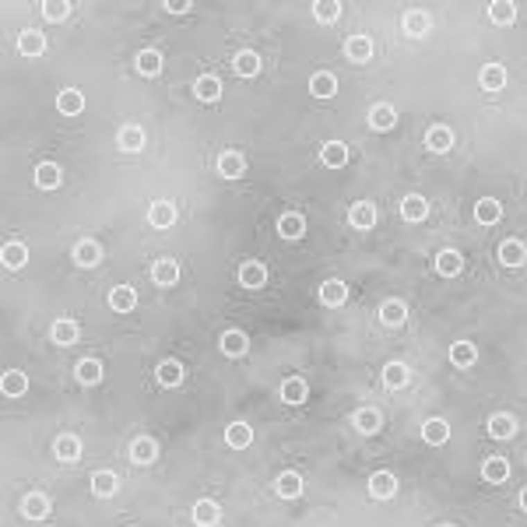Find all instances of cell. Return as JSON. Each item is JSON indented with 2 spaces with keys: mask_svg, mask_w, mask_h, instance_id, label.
Segmentation results:
<instances>
[{
  "mask_svg": "<svg viewBox=\"0 0 527 527\" xmlns=\"http://www.w3.org/2000/svg\"><path fill=\"white\" fill-rule=\"evenodd\" d=\"M60 180H64V173H60V166H57V162H42V166L35 169V183H39L42 190H57V187H60Z\"/></svg>",
  "mask_w": 527,
  "mask_h": 527,
  "instance_id": "603a6c76",
  "label": "cell"
},
{
  "mask_svg": "<svg viewBox=\"0 0 527 527\" xmlns=\"http://www.w3.org/2000/svg\"><path fill=\"white\" fill-rule=\"evenodd\" d=\"M404 32H408V35H415V39H418V35H426V32H429V15H426V11H418V8H415V11H408V15H404Z\"/></svg>",
  "mask_w": 527,
  "mask_h": 527,
  "instance_id": "74e56055",
  "label": "cell"
},
{
  "mask_svg": "<svg viewBox=\"0 0 527 527\" xmlns=\"http://www.w3.org/2000/svg\"><path fill=\"white\" fill-rule=\"evenodd\" d=\"M183 380V365L176 358H166L162 365H158V383H166V387H176Z\"/></svg>",
  "mask_w": 527,
  "mask_h": 527,
  "instance_id": "ee69618b",
  "label": "cell"
},
{
  "mask_svg": "<svg viewBox=\"0 0 527 527\" xmlns=\"http://www.w3.org/2000/svg\"><path fill=\"white\" fill-rule=\"evenodd\" d=\"M450 144H453V130H450V127H433V130L426 134V148L436 151V155L450 151Z\"/></svg>",
  "mask_w": 527,
  "mask_h": 527,
  "instance_id": "484cf974",
  "label": "cell"
},
{
  "mask_svg": "<svg viewBox=\"0 0 527 527\" xmlns=\"http://www.w3.org/2000/svg\"><path fill=\"white\" fill-rule=\"evenodd\" d=\"M474 218H478L482 225H496V222L503 218V207H499V200H492V197H482L478 204H474Z\"/></svg>",
  "mask_w": 527,
  "mask_h": 527,
  "instance_id": "e0dca14e",
  "label": "cell"
},
{
  "mask_svg": "<svg viewBox=\"0 0 527 527\" xmlns=\"http://www.w3.org/2000/svg\"><path fill=\"white\" fill-rule=\"evenodd\" d=\"M422 440L433 443V447H443V443L450 440V426H447L443 418H429L426 426H422Z\"/></svg>",
  "mask_w": 527,
  "mask_h": 527,
  "instance_id": "7c38bea8",
  "label": "cell"
},
{
  "mask_svg": "<svg viewBox=\"0 0 527 527\" xmlns=\"http://www.w3.org/2000/svg\"><path fill=\"white\" fill-rule=\"evenodd\" d=\"M278 232H282L285 239H299V236L306 232V222H302V215H295V211H288V215H282V218H278Z\"/></svg>",
  "mask_w": 527,
  "mask_h": 527,
  "instance_id": "e575fe53",
  "label": "cell"
},
{
  "mask_svg": "<svg viewBox=\"0 0 527 527\" xmlns=\"http://www.w3.org/2000/svg\"><path fill=\"white\" fill-rule=\"evenodd\" d=\"M309 92H313L316 98H331V95L338 92V81H334V74H327V71L313 74V78H309Z\"/></svg>",
  "mask_w": 527,
  "mask_h": 527,
  "instance_id": "f1b7e54d",
  "label": "cell"
},
{
  "mask_svg": "<svg viewBox=\"0 0 527 527\" xmlns=\"http://www.w3.org/2000/svg\"><path fill=\"white\" fill-rule=\"evenodd\" d=\"M513 433H517V422L510 415H492L489 418V436L492 440H510Z\"/></svg>",
  "mask_w": 527,
  "mask_h": 527,
  "instance_id": "836d02e7",
  "label": "cell"
},
{
  "mask_svg": "<svg viewBox=\"0 0 527 527\" xmlns=\"http://www.w3.org/2000/svg\"><path fill=\"white\" fill-rule=\"evenodd\" d=\"M239 282L246 288H264V285H268V268H264L260 260H246L239 268Z\"/></svg>",
  "mask_w": 527,
  "mask_h": 527,
  "instance_id": "7a4b0ae2",
  "label": "cell"
},
{
  "mask_svg": "<svg viewBox=\"0 0 527 527\" xmlns=\"http://www.w3.org/2000/svg\"><path fill=\"white\" fill-rule=\"evenodd\" d=\"M460 268H464V257H460L457 250H443V253L436 257V271H440L443 278H453Z\"/></svg>",
  "mask_w": 527,
  "mask_h": 527,
  "instance_id": "4316f807",
  "label": "cell"
},
{
  "mask_svg": "<svg viewBox=\"0 0 527 527\" xmlns=\"http://www.w3.org/2000/svg\"><path fill=\"white\" fill-rule=\"evenodd\" d=\"M520 506H524V510H527V489H524V492H520Z\"/></svg>",
  "mask_w": 527,
  "mask_h": 527,
  "instance_id": "11a10c76",
  "label": "cell"
},
{
  "mask_svg": "<svg viewBox=\"0 0 527 527\" xmlns=\"http://www.w3.org/2000/svg\"><path fill=\"white\" fill-rule=\"evenodd\" d=\"M193 95H197L200 102H218V98H222V81H218L215 74H204V78L193 81Z\"/></svg>",
  "mask_w": 527,
  "mask_h": 527,
  "instance_id": "8992f818",
  "label": "cell"
},
{
  "mask_svg": "<svg viewBox=\"0 0 527 527\" xmlns=\"http://www.w3.org/2000/svg\"><path fill=\"white\" fill-rule=\"evenodd\" d=\"M320 158H324V166L341 169V166L348 162V148H345L341 141H327V144H324V151H320Z\"/></svg>",
  "mask_w": 527,
  "mask_h": 527,
  "instance_id": "f546056e",
  "label": "cell"
},
{
  "mask_svg": "<svg viewBox=\"0 0 527 527\" xmlns=\"http://www.w3.org/2000/svg\"><path fill=\"white\" fill-rule=\"evenodd\" d=\"M0 260H4V268L18 271L21 264L28 260V250H25L21 243H4V250H0Z\"/></svg>",
  "mask_w": 527,
  "mask_h": 527,
  "instance_id": "d6a6232c",
  "label": "cell"
},
{
  "mask_svg": "<svg viewBox=\"0 0 527 527\" xmlns=\"http://www.w3.org/2000/svg\"><path fill=\"white\" fill-rule=\"evenodd\" d=\"M130 457H134L137 464H151V460L158 457V447H155V440H148V436L134 440V447H130Z\"/></svg>",
  "mask_w": 527,
  "mask_h": 527,
  "instance_id": "7bdbcfd3",
  "label": "cell"
},
{
  "mask_svg": "<svg viewBox=\"0 0 527 527\" xmlns=\"http://www.w3.org/2000/svg\"><path fill=\"white\" fill-rule=\"evenodd\" d=\"M225 443H229L232 450H246V447L253 443V429L246 426V422H232V426L225 429Z\"/></svg>",
  "mask_w": 527,
  "mask_h": 527,
  "instance_id": "9a60e30c",
  "label": "cell"
},
{
  "mask_svg": "<svg viewBox=\"0 0 527 527\" xmlns=\"http://www.w3.org/2000/svg\"><path fill=\"white\" fill-rule=\"evenodd\" d=\"M53 450H57V457H60V460H67V464H71V460H78V457H81V440H78V436H60L57 443H53Z\"/></svg>",
  "mask_w": 527,
  "mask_h": 527,
  "instance_id": "ab89813d",
  "label": "cell"
},
{
  "mask_svg": "<svg viewBox=\"0 0 527 527\" xmlns=\"http://www.w3.org/2000/svg\"><path fill=\"white\" fill-rule=\"evenodd\" d=\"M345 53H348V60L365 64L369 57H373V39H369V35H352V39L345 42Z\"/></svg>",
  "mask_w": 527,
  "mask_h": 527,
  "instance_id": "ba28073f",
  "label": "cell"
},
{
  "mask_svg": "<svg viewBox=\"0 0 527 527\" xmlns=\"http://www.w3.org/2000/svg\"><path fill=\"white\" fill-rule=\"evenodd\" d=\"M474 358H478V348H474L471 341H453V348H450V362H453L457 369L474 365Z\"/></svg>",
  "mask_w": 527,
  "mask_h": 527,
  "instance_id": "cb8c5ba5",
  "label": "cell"
},
{
  "mask_svg": "<svg viewBox=\"0 0 527 527\" xmlns=\"http://www.w3.org/2000/svg\"><path fill=\"white\" fill-rule=\"evenodd\" d=\"M489 18H492L496 25H510V21L517 18V8L510 4V0H496V4L489 8Z\"/></svg>",
  "mask_w": 527,
  "mask_h": 527,
  "instance_id": "f907efd6",
  "label": "cell"
},
{
  "mask_svg": "<svg viewBox=\"0 0 527 527\" xmlns=\"http://www.w3.org/2000/svg\"><path fill=\"white\" fill-rule=\"evenodd\" d=\"M116 489H120V478H116L113 471H95V474H92V492H95V496L110 499V496H116Z\"/></svg>",
  "mask_w": 527,
  "mask_h": 527,
  "instance_id": "30bf717a",
  "label": "cell"
},
{
  "mask_svg": "<svg viewBox=\"0 0 527 527\" xmlns=\"http://www.w3.org/2000/svg\"><path fill=\"white\" fill-rule=\"evenodd\" d=\"M116 144H120L123 151H141V148H144V130H141V127H134V123H127V127L120 130Z\"/></svg>",
  "mask_w": 527,
  "mask_h": 527,
  "instance_id": "8d00e7d4",
  "label": "cell"
},
{
  "mask_svg": "<svg viewBox=\"0 0 527 527\" xmlns=\"http://www.w3.org/2000/svg\"><path fill=\"white\" fill-rule=\"evenodd\" d=\"M243 169H246V162H243V155H239V151H225V155L218 158V173H222L225 180L243 176Z\"/></svg>",
  "mask_w": 527,
  "mask_h": 527,
  "instance_id": "4dcf8cb0",
  "label": "cell"
},
{
  "mask_svg": "<svg viewBox=\"0 0 527 527\" xmlns=\"http://www.w3.org/2000/svg\"><path fill=\"white\" fill-rule=\"evenodd\" d=\"M313 15H316V21L331 25V21L341 18V4H334V0H320V4H313Z\"/></svg>",
  "mask_w": 527,
  "mask_h": 527,
  "instance_id": "681fc988",
  "label": "cell"
},
{
  "mask_svg": "<svg viewBox=\"0 0 527 527\" xmlns=\"http://www.w3.org/2000/svg\"><path fill=\"white\" fill-rule=\"evenodd\" d=\"M369 123H373L377 130H390V127L397 123V113H394V105H387V102L373 105V110H369Z\"/></svg>",
  "mask_w": 527,
  "mask_h": 527,
  "instance_id": "d4e9b609",
  "label": "cell"
},
{
  "mask_svg": "<svg viewBox=\"0 0 527 527\" xmlns=\"http://www.w3.org/2000/svg\"><path fill=\"white\" fill-rule=\"evenodd\" d=\"M166 11H173V15H183V11H190V0H169V4H166Z\"/></svg>",
  "mask_w": 527,
  "mask_h": 527,
  "instance_id": "db71d44e",
  "label": "cell"
},
{
  "mask_svg": "<svg viewBox=\"0 0 527 527\" xmlns=\"http://www.w3.org/2000/svg\"><path fill=\"white\" fill-rule=\"evenodd\" d=\"M345 299H348V285L341 278H331V282L320 285V302L324 306H341Z\"/></svg>",
  "mask_w": 527,
  "mask_h": 527,
  "instance_id": "4fadbf2b",
  "label": "cell"
},
{
  "mask_svg": "<svg viewBox=\"0 0 527 527\" xmlns=\"http://www.w3.org/2000/svg\"><path fill=\"white\" fill-rule=\"evenodd\" d=\"M478 81H482L485 92H499V88L506 85V67H503V64H485L482 74H478Z\"/></svg>",
  "mask_w": 527,
  "mask_h": 527,
  "instance_id": "d6986e66",
  "label": "cell"
},
{
  "mask_svg": "<svg viewBox=\"0 0 527 527\" xmlns=\"http://www.w3.org/2000/svg\"><path fill=\"white\" fill-rule=\"evenodd\" d=\"M348 222H352V229H373L377 225V207L369 200H355L352 211H348Z\"/></svg>",
  "mask_w": 527,
  "mask_h": 527,
  "instance_id": "6da1fadb",
  "label": "cell"
},
{
  "mask_svg": "<svg viewBox=\"0 0 527 527\" xmlns=\"http://www.w3.org/2000/svg\"><path fill=\"white\" fill-rule=\"evenodd\" d=\"M110 306H113L116 313H130V309L137 306V292H134L130 285H116V288L110 292Z\"/></svg>",
  "mask_w": 527,
  "mask_h": 527,
  "instance_id": "ffe728a7",
  "label": "cell"
},
{
  "mask_svg": "<svg viewBox=\"0 0 527 527\" xmlns=\"http://www.w3.org/2000/svg\"><path fill=\"white\" fill-rule=\"evenodd\" d=\"M499 260L506 264V268H520V264L527 260V246H524L520 239H506V243L499 246Z\"/></svg>",
  "mask_w": 527,
  "mask_h": 527,
  "instance_id": "5bb4252c",
  "label": "cell"
},
{
  "mask_svg": "<svg viewBox=\"0 0 527 527\" xmlns=\"http://www.w3.org/2000/svg\"><path fill=\"white\" fill-rule=\"evenodd\" d=\"M151 278H155V285H162V288L176 285V278H180V268H176V260H173V257H162V260H155V268H151Z\"/></svg>",
  "mask_w": 527,
  "mask_h": 527,
  "instance_id": "3957f363",
  "label": "cell"
},
{
  "mask_svg": "<svg viewBox=\"0 0 527 527\" xmlns=\"http://www.w3.org/2000/svg\"><path fill=\"white\" fill-rule=\"evenodd\" d=\"M369 492L377 499H390V496H397V478L390 471H377L373 478H369Z\"/></svg>",
  "mask_w": 527,
  "mask_h": 527,
  "instance_id": "277c9868",
  "label": "cell"
},
{
  "mask_svg": "<svg viewBox=\"0 0 527 527\" xmlns=\"http://www.w3.org/2000/svg\"><path fill=\"white\" fill-rule=\"evenodd\" d=\"M236 71L243 74V78H253V74H260V57H257V53L253 49H243V53H236Z\"/></svg>",
  "mask_w": 527,
  "mask_h": 527,
  "instance_id": "60d3db41",
  "label": "cell"
},
{
  "mask_svg": "<svg viewBox=\"0 0 527 527\" xmlns=\"http://www.w3.org/2000/svg\"><path fill=\"white\" fill-rule=\"evenodd\" d=\"M53 341L57 345H74L78 341V324L74 320H57L53 324Z\"/></svg>",
  "mask_w": 527,
  "mask_h": 527,
  "instance_id": "7dc6e473",
  "label": "cell"
},
{
  "mask_svg": "<svg viewBox=\"0 0 527 527\" xmlns=\"http://www.w3.org/2000/svg\"><path fill=\"white\" fill-rule=\"evenodd\" d=\"M443 527H450V524H443Z\"/></svg>",
  "mask_w": 527,
  "mask_h": 527,
  "instance_id": "9f6ffc18",
  "label": "cell"
},
{
  "mask_svg": "<svg viewBox=\"0 0 527 527\" xmlns=\"http://www.w3.org/2000/svg\"><path fill=\"white\" fill-rule=\"evenodd\" d=\"M380 316H383V324H387V327H401V324L408 320V309H404V302L390 299V302H383Z\"/></svg>",
  "mask_w": 527,
  "mask_h": 527,
  "instance_id": "f35d334b",
  "label": "cell"
},
{
  "mask_svg": "<svg viewBox=\"0 0 527 527\" xmlns=\"http://www.w3.org/2000/svg\"><path fill=\"white\" fill-rule=\"evenodd\" d=\"M355 429H358V433H365V436H377V433H380V411L362 408V411L355 415Z\"/></svg>",
  "mask_w": 527,
  "mask_h": 527,
  "instance_id": "d590c367",
  "label": "cell"
},
{
  "mask_svg": "<svg viewBox=\"0 0 527 527\" xmlns=\"http://www.w3.org/2000/svg\"><path fill=\"white\" fill-rule=\"evenodd\" d=\"M25 517H32V520L49 517V499H46V496H39V492H32V496L25 499Z\"/></svg>",
  "mask_w": 527,
  "mask_h": 527,
  "instance_id": "c3c4849f",
  "label": "cell"
},
{
  "mask_svg": "<svg viewBox=\"0 0 527 527\" xmlns=\"http://www.w3.org/2000/svg\"><path fill=\"white\" fill-rule=\"evenodd\" d=\"M482 478H485V482H496V485L506 482V478H510V460H506V457H489V460L482 464Z\"/></svg>",
  "mask_w": 527,
  "mask_h": 527,
  "instance_id": "2e32d148",
  "label": "cell"
},
{
  "mask_svg": "<svg viewBox=\"0 0 527 527\" xmlns=\"http://www.w3.org/2000/svg\"><path fill=\"white\" fill-rule=\"evenodd\" d=\"M282 401H285V404H302V401H306V380H299V377L285 380V383H282Z\"/></svg>",
  "mask_w": 527,
  "mask_h": 527,
  "instance_id": "b9f144b4",
  "label": "cell"
},
{
  "mask_svg": "<svg viewBox=\"0 0 527 527\" xmlns=\"http://www.w3.org/2000/svg\"><path fill=\"white\" fill-rule=\"evenodd\" d=\"M18 49L25 53V57H39V53H46V35L35 32V28H28V32L18 35Z\"/></svg>",
  "mask_w": 527,
  "mask_h": 527,
  "instance_id": "44dd1931",
  "label": "cell"
},
{
  "mask_svg": "<svg viewBox=\"0 0 527 527\" xmlns=\"http://www.w3.org/2000/svg\"><path fill=\"white\" fill-rule=\"evenodd\" d=\"M401 215L408 218V222H422L429 215V200L422 197V193H408L404 200H401Z\"/></svg>",
  "mask_w": 527,
  "mask_h": 527,
  "instance_id": "5b68a950",
  "label": "cell"
},
{
  "mask_svg": "<svg viewBox=\"0 0 527 527\" xmlns=\"http://www.w3.org/2000/svg\"><path fill=\"white\" fill-rule=\"evenodd\" d=\"M74 260L81 264V268H95V264L102 260V250H98V243H95V239H81V243L74 246Z\"/></svg>",
  "mask_w": 527,
  "mask_h": 527,
  "instance_id": "7402d4cb",
  "label": "cell"
},
{
  "mask_svg": "<svg viewBox=\"0 0 527 527\" xmlns=\"http://www.w3.org/2000/svg\"><path fill=\"white\" fill-rule=\"evenodd\" d=\"M137 71L144 78H155L158 71H162V53H158V49H141L137 53Z\"/></svg>",
  "mask_w": 527,
  "mask_h": 527,
  "instance_id": "83f0119b",
  "label": "cell"
},
{
  "mask_svg": "<svg viewBox=\"0 0 527 527\" xmlns=\"http://www.w3.org/2000/svg\"><path fill=\"white\" fill-rule=\"evenodd\" d=\"M0 390H4V397H21L28 390V377L21 369H11V373H4V380H0Z\"/></svg>",
  "mask_w": 527,
  "mask_h": 527,
  "instance_id": "ac0fdd59",
  "label": "cell"
},
{
  "mask_svg": "<svg viewBox=\"0 0 527 527\" xmlns=\"http://www.w3.org/2000/svg\"><path fill=\"white\" fill-rule=\"evenodd\" d=\"M78 380H81V383H98V380H102V365H98L95 358H81V362H78Z\"/></svg>",
  "mask_w": 527,
  "mask_h": 527,
  "instance_id": "816d5d0a",
  "label": "cell"
},
{
  "mask_svg": "<svg viewBox=\"0 0 527 527\" xmlns=\"http://www.w3.org/2000/svg\"><path fill=\"white\" fill-rule=\"evenodd\" d=\"M246 348H250V341H246L243 331H225V334H222V352H225V355H243Z\"/></svg>",
  "mask_w": 527,
  "mask_h": 527,
  "instance_id": "bcb514c9",
  "label": "cell"
},
{
  "mask_svg": "<svg viewBox=\"0 0 527 527\" xmlns=\"http://www.w3.org/2000/svg\"><path fill=\"white\" fill-rule=\"evenodd\" d=\"M57 110H60V116H78L85 110V95L78 88H64L57 95Z\"/></svg>",
  "mask_w": 527,
  "mask_h": 527,
  "instance_id": "52a82bcc",
  "label": "cell"
},
{
  "mask_svg": "<svg viewBox=\"0 0 527 527\" xmlns=\"http://www.w3.org/2000/svg\"><path fill=\"white\" fill-rule=\"evenodd\" d=\"M148 222H151L155 229H169V225L176 222V207H173L169 200H155L151 211H148Z\"/></svg>",
  "mask_w": 527,
  "mask_h": 527,
  "instance_id": "9c48e42d",
  "label": "cell"
},
{
  "mask_svg": "<svg viewBox=\"0 0 527 527\" xmlns=\"http://www.w3.org/2000/svg\"><path fill=\"white\" fill-rule=\"evenodd\" d=\"M193 520H197L200 527H215V524L222 520V506H218L215 499H200V503L193 506Z\"/></svg>",
  "mask_w": 527,
  "mask_h": 527,
  "instance_id": "8fae6325",
  "label": "cell"
},
{
  "mask_svg": "<svg viewBox=\"0 0 527 527\" xmlns=\"http://www.w3.org/2000/svg\"><path fill=\"white\" fill-rule=\"evenodd\" d=\"M278 496H282V499L302 496V478H299L295 471H282V474H278Z\"/></svg>",
  "mask_w": 527,
  "mask_h": 527,
  "instance_id": "1f68e13d",
  "label": "cell"
},
{
  "mask_svg": "<svg viewBox=\"0 0 527 527\" xmlns=\"http://www.w3.org/2000/svg\"><path fill=\"white\" fill-rule=\"evenodd\" d=\"M67 11H71V4H64V0H46V4H42V15L49 21H64Z\"/></svg>",
  "mask_w": 527,
  "mask_h": 527,
  "instance_id": "f5cc1de1",
  "label": "cell"
},
{
  "mask_svg": "<svg viewBox=\"0 0 527 527\" xmlns=\"http://www.w3.org/2000/svg\"><path fill=\"white\" fill-rule=\"evenodd\" d=\"M408 377H411V373H408V365H404V362H390V365L383 369V383H387L390 390L404 387V383H408Z\"/></svg>",
  "mask_w": 527,
  "mask_h": 527,
  "instance_id": "f6af8a7d",
  "label": "cell"
}]
</instances>
